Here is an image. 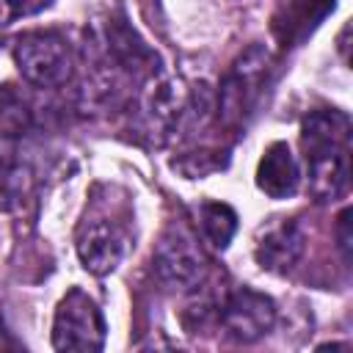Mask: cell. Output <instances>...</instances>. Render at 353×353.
Returning <instances> with one entry per match:
<instances>
[{
    "label": "cell",
    "instance_id": "6da1fadb",
    "mask_svg": "<svg viewBox=\"0 0 353 353\" xmlns=\"http://www.w3.org/2000/svg\"><path fill=\"white\" fill-rule=\"evenodd\" d=\"M309 188L317 201L336 199L350 176V119L342 110H312L301 124Z\"/></svg>",
    "mask_w": 353,
    "mask_h": 353
},
{
    "label": "cell",
    "instance_id": "7a4b0ae2",
    "mask_svg": "<svg viewBox=\"0 0 353 353\" xmlns=\"http://www.w3.org/2000/svg\"><path fill=\"white\" fill-rule=\"evenodd\" d=\"M14 61L22 77L39 88L63 85L72 77L74 58L69 41L55 30H30L19 36L14 47Z\"/></svg>",
    "mask_w": 353,
    "mask_h": 353
},
{
    "label": "cell",
    "instance_id": "3957f363",
    "mask_svg": "<svg viewBox=\"0 0 353 353\" xmlns=\"http://www.w3.org/2000/svg\"><path fill=\"white\" fill-rule=\"evenodd\" d=\"M105 317L94 298L80 287L69 290L55 309L52 347L55 350H102L105 347Z\"/></svg>",
    "mask_w": 353,
    "mask_h": 353
},
{
    "label": "cell",
    "instance_id": "277c9868",
    "mask_svg": "<svg viewBox=\"0 0 353 353\" xmlns=\"http://www.w3.org/2000/svg\"><path fill=\"white\" fill-rule=\"evenodd\" d=\"M218 320L226 328V334L237 342H254L265 336L276 323V306L268 295L240 287L237 292L226 295V301L218 309Z\"/></svg>",
    "mask_w": 353,
    "mask_h": 353
},
{
    "label": "cell",
    "instance_id": "5b68a950",
    "mask_svg": "<svg viewBox=\"0 0 353 353\" xmlns=\"http://www.w3.org/2000/svg\"><path fill=\"white\" fill-rule=\"evenodd\" d=\"M154 273L171 290H190L204 276V256L196 240L179 229L163 234L154 251Z\"/></svg>",
    "mask_w": 353,
    "mask_h": 353
},
{
    "label": "cell",
    "instance_id": "8992f818",
    "mask_svg": "<svg viewBox=\"0 0 353 353\" xmlns=\"http://www.w3.org/2000/svg\"><path fill=\"white\" fill-rule=\"evenodd\" d=\"M127 248V232L119 221L108 218V215H91L83 221L80 232H77V254L85 270L105 276L110 273Z\"/></svg>",
    "mask_w": 353,
    "mask_h": 353
},
{
    "label": "cell",
    "instance_id": "52a82bcc",
    "mask_svg": "<svg viewBox=\"0 0 353 353\" xmlns=\"http://www.w3.org/2000/svg\"><path fill=\"white\" fill-rule=\"evenodd\" d=\"M331 11L334 0H279L270 25L273 36L284 50L298 47Z\"/></svg>",
    "mask_w": 353,
    "mask_h": 353
},
{
    "label": "cell",
    "instance_id": "ba28073f",
    "mask_svg": "<svg viewBox=\"0 0 353 353\" xmlns=\"http://www.w3.org/2000/svg\"><path fill=\"white\" fill-rule=\"evenodd\" d=\"M262 66H265V58H259L256 63H248V55H245L234 66V72L226 77L221 88V102H218V113L226 124H240L243 116L254 108L262 85Z\"/></svg>",
    "mask_w": 353,
    "mask_h": 353
},
{
    "label": "cell",
    "instance_id": "9c48e42d",
    "mask_svg": "<svg viewBox=\"0 0 353 353\" xmlns=\"http://www.w3.org/2000/svg\"><path fill=\"white\" fill-rule=\"evenodd\" d=\"M301 171L290 152V143L276 141L265 149L259 165H256V188L270 199H287L298 190Z\"/></svg>",
    "mask_w": 353,
    "mask_h": 353
},
{
    "label": "cell",
    "instance_id": "30bf717a",
    "mask_svg": "<svg viewBox=\"0 0 353 353\" xmlns=\"http://www.w3.org/2000/svg\"><path fill=\"white\" fill-rule=\"evenodd\" d=\"M301 254H303V232L292 221H281L279 226H270L256 245L259 265L273 273L290 270L301 259Z\"/></svg>",
    "mask_w": 353,
    "mask_h": 353
},
{
    "label": "cell",
    "instance_id": "8fae6325",
    "mask_svg": "<svg viewBox=\"0 0 353 353\" xmlns=\"http://www.w3.org/2000/svg\"><path fill=\"white\" fill-rule=\"evenodd\" d=\"M108 47L113 52V58L127 66L130 72H152L157 69V55L138 39V33L127 25L124 14H116L108 19Z\"/></svg>",
    "mask_w": 353,
    "mask_h": 353
},
{
    "label": "cell",
    "instance_id": "7c38bea8",
    "mask_svg": "<svg viewBox=\"0 0 353 353\" xmlns=\"http://www.w3.org/2000/svg\"><path fill=\"white\" fill-rule=\"evenodd\" d=\"M199 218H201L204 237L215 248L223 251L229 245V240L234 237V232H237V215H234V210L229 204H221V201H207V204H201Z\"/></svg>",
    "mask_w": 353,
    "mask_h": 353
},
{
    "label": "cell",
    "instance_id": "4fadbf2b",
    "mask_svg": "<svg viewBox=\"0 0 353 353\" xmlns=\"http://www.w3.org/2000/svg\"><path fill=\"white\" fill-rule=\"evenodd\" d=\"M28 190V176L22 168L0 165V210H14Z\"/></svg>",
    "mask_w": 353,
    "mask_h": 353
},
{
    "label": "cell",
    "instance_id": "5bb4252c",
    "mask_svg": "<svg viewBox=\"0 0 353 353\" xmlns=\"http://www.w3.org/2000/svg\"><path fill=\"white\" fill-rule=\"evenodd\" d=\"M50 6H52V0H0V25H11L19 17L39 14Z\"/></svg>",
    "mask_w": 353,
    "mask_h": 353
},
{
    "label": "cell",
    "instance_id": "9a60e30c",
    "mask_svg": "<svg viewBox=\"0 0 353 353\" xmlns=\"http://www.w3.org/2000/svg\"><path fill=\"white\" fill-rule=\"evenodd\" d=\"M339 248H342V254H345V259H347V251H350V234H347V210H342V215H339Z\"/></svg>",
    "mask_w": 353,
    "mask_h": 353
}]
</instances>
